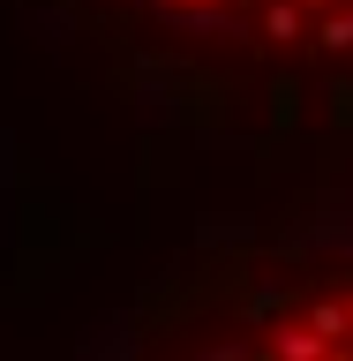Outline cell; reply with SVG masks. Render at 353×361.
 <instances>
[{"mask_svg":"<svg viewBox=\"0 0 353 361\" xmlns=\"http://www.w3.org/2000/svg\"><path fill=\"white\" fill-rule=\"evenodd\" d=\"M264 38H301V8L293 0H271L264 8Z\"/></svg>","mask_w":353,"mask_h":361,"instance_id":"cell-3","label":"cell"},{"mask_svg":"<svg viewBox=\"0 0 353 361\" xmlns=\"http://www.w3.org/2000/svg\"><path fill=\"white\" fill-rule=\"evenodd\" d=\"M309 8H323V0H309Z\"/></svg>","mask_w":353,"mask_h":361,"instance_id":"cell-5","label":"cell"},{"mask_svg":"<svg viewBox=\"0 0 353 361\" xmlns=\"http://www.w3.org/2000/svg\"><path fill=\"white\" fill-rule=\"evenodd\" d=\"M309 331L323 338V346H331V338H353V309H346V301H316V309H309Z\"/></svg>","mask_w":353,"mask_h":361,"instance_id":"cell-2","label":"cell"},{"mask_svg":"<svg viewBox=\"0 0 353 361\" xmlns=\"http://www.w3.org/2000/svg\"><path fill=\"white\" fill-rule=\"evenodd\" d=\"M323 45H353V16H323V30H316Z\"/></svg>","mask_w":353,"mask_h":361,"instance_id":"cell-4","label":"cell"},{"mask_svg":"<svg viewBox=\"0 0 353 361\" xmlns=\"http://www.w3.org/2000/svg\"><path fill=\"white\" fill-rule=\"evenodd\" d=\"M271 354L278 361H331V346H323L309 324H278V331H271Z\"/></svg>","mask_w":353,"mask_h":361,"instance_id":"cell-1","label":"cell"}]
</instances>
